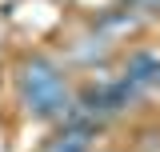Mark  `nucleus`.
Listing matches in <instances>:
<instances>
[{
  "mask_svg": "<svg viewBox=\"0 0 160 152\" xmlns=\"http://www.w3.org/2000/svg\"><path fill=\"white\" fill-rule=\"evenodd\" d=\"M24 84H28V104H32V112L40 116H56L60 108H68V92H64V80L56 76L52 64H28V76H24Z\"/></svg>",
  "mask_w": 160,
  "mask_h": 152,
  "instance_id": "nucleus-1",
  "label": "nucleus"
}]
</instances>
